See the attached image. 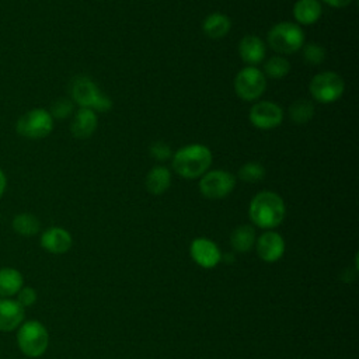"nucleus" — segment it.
Instances as JSON below:
<instances>
[{"mask_svg": "<svg viewBox=\"0 0 359 359\" xmlns=\"http://www.w3.org/2000/svg\"><path fill=\"white\" fill-rule=\"evenodd\" d=\"M213 161L212 150L202 143H191L172 153L171 165L175 174L185 180L201 178L210 170Z\"/></svg>", "mask_w": 359, "mask_h": 359, "instance_id": "nucleus-1", "label": "nucleus"}, {"mask_svg": "<svg viewBox=\"0 0 359 359\" xmlns=\"http://www.w3.org/2000/svg\"><path fill=\"white\" fill-rule=\"evenodd\" d=\"M286 215L282 196L273 191H261L252 196L248 206V216L254 226L272 230L278 227Z\"/></svg>", "mask_w": 359, "mask_h": 359, "instance_id": "nucleus-2", "label": "nucleus"}, {"mask_svg": "<svg viewBox=\"0 0 359 359\" xmlns=\"http://www.w3.org/2000/svg\"><path fill=\"white\" fill-rule=\"evenodd\" d=\"M304 31L292 21H280L272 25L266 34V45L278 55H292L304 45Z\"/></svg>", "mask_w": 359, "mask_h": 359, "instance_id": "nucleus-3", "label": "nucleus"}, {"mask_svg": "<svg viewBox=\"0 0 359 359\" xmlns=\"http://www.w3.org/2000/svg\"><path fill=\"white\" fill-rule=\"evenodd\" d=\"M70 94L80 108H88L95 112H108L112 109V101L98 86L87 76H77L70 84Z\"/></svg>", "mask_w": 359, "mask_h": 359, "instance_id": "nucleus-4", "label": "nucleus"}, {"mask_svg": "<svg viewBox=\"0 0 359 359\" xmlns=\"http://www.w3.org/2000/svg\"><path fill=\"white\" fill-rule=\"evenodd\" d=\"M17 345L25 356L31 359L39 358L49 346V332L38 320L24 321L17 328Z\"/></svg>", "mask_w": 359, "mask_h": 359, "instance_id": "nucleus-5", "label": "nucleus"}, {"mask_svg": "<svg viewBox=\"0 0 359 359\" xmlns=\"http://www.w3.org/2000/svg\"><path fill=\"white\" fill-rule=\"evenodd\" d=\"M345 91L344 79L332 70L320 72L311 77L309 93L320 104H332L338 101Z\"/></svg>", "mask_w": 359, "mask_h": 359, "instance_id": "nucleus-6", "label": "nucleus"}, {"mask_svg": "<svg viewBox=\"0 0 359 359\" xmlns=\"http://www.w3.org/2000/svg\"><path fill=\"white\" fill-rule=\"evenodd\" d=\"M55 119L45 108H32L22 114L15 122V130L22 137L38 140L50 135Z\"/></svg>", "mask_w": 359, "mask_h": 359, "instance_id": "nucleus-7", "label": "nucleus"}, {"mask_svg": "<svg viewBox=\"0 0 359 359\" xmlns=\"http://www.w3.org/2000/svg\"><path fill=\"white\" fill-rule=\"evenodd\" d=\"M266 90V77L258 66H244L234 77V91L243 101H258Z\"/></svg>", "mask_w": 359, "mask_h": 359, "instance_id": "nucleus-8", "label": "nucleus"}, {"mask_svg": "<svg viewBox=\"0 0 359 359\" xmlns=\"http://www.w3.org/2000/svg\"><path fill=\"white\" fill-rule=\"evenodd\" d=\"M198 188L201 195L206 199H223L236 188V177L227 170H209L199 178Z\"/></svg>", "mask_w": 359, "mask_h": 359, "instance_id": "nucleus-9", "label": "nucleus"}, {"mask_svg": "<svg viewBox=\"0 0 359 359\" xmlns=\"http://www.w3.org/2000/svg\"><path fill=\"white\" fill-rule=\"evenodd\" d=\"M251 125L259 130H271L283 122V109L279 104L268 100H258L248 111Z\"/></svg>", "mask_w": 359, "mask_h": 359, "instance_id": "nucleus-10", "label": "nucleus"}, {"mask_svg": "<svg viewBox=\"0 0 359 359\" xmlns=\"http://www.w3.org/2000/svg\"><path fill=\"white\" fill-rule=\"evenodd\" d=\"M189 254L196 265L206 269L215 268L222 261V252L217 244L205 237H198L191 243Z\"/></svg>", "mask_w": 359, "mask_h": 359, "instance_id": "nucleus-11", "label": "nucleus"}, {"mask_svg": "<svg viewBox=\"0 0 359 359\" xmlns=\"http://www.w3.org/2000/svg\"><path fill=\"white\" fill-rule=\"evenodd\" d=\"M285 240L283 237L273 231L266 230L255 240V250L258 257L265 262H276L285 254Z\"/></svg>", "mask_w": 359, "mask_h": 359, "instance_id": "nucleus-12", "label": "nucleus"}, {"mask_svg": "<svg viewBox=\"0 0 359 359\" xmlns=\"http://www.w3.org/2000/svg\"><path fill=\"white\" fill-rule=\"evenodd\" d=\"M238 55L245 66H258L266 57V43L258 35H244L238 42Z\"/></svg>", "mask_w": 359, "mask_h": 359, "instance_id": "nucleus-13", "label": "nucleus"}, {"mask_svg": "<svg viewBox=\"0 0 359 359\" xmlns=\"http://www.w3.org/2000/svg\"><path fill=\"white\" fill-rule=\"evenodd\" d=\"M41 247L50 254H65L73 245L72 234L59 226H52L42 231L39 238Z\"/></svg>", "mask_w": 359, "mask_h": 359, "instance_id": "nucleus-14", "label": "nucleus"}, {"mask_svg": "<svg viewBox=\"0 0 359 359\" xmlns=\"http://www.w3.org/2000/svg\"><path fill=\"white\" fill-rule=\"evenodd\" d=\"M25 318V309L11 297H0V331L17 330Z\"/></svg>", "mask_w": 359, "mask_h": 359, "instance_id": "nucleus-15", "label": "nucleus"}, {"mask_svg": "<svg viewBox=\"0 0 359 359\" xmlns=\"http://www.w3.org/2000/svg\"><path fill=\"white\" fill-rule=\"evenodd\" d=\"M98 126L97 112L88 108H79L73 114V119L70 122V132L76 139L84 140L94 135Z\"/></svg>", "mask_w": 359, "mask_h": 359, "instance_id": "nucleus-16", "label": "nucleus"}, {"mask_svg": "<svg viewBox=\"0 0 359 359\" xmlns=\"http://www.w3.org/2000/svg\"><path fill=\"white\" fill-rule=\"evenodd\" d=\"M292 13L297 25H311L321 18L323 4L320 0H297Z\"/></svg>", "mask_w": 359, "mask_h": 359, "instance_id": "nucleus-17", "label": "nucleus"}, {"mask_svg": "<svg viewBox=\"0 0 359 359\" xmlns=\"http://www.w3.org/2000/svg\"><path fill=\"white\" fill-rule=\"evenodd\" d=\"M230 29H231V21L229 15L219 11L208 14L202 22L203 34L213 41H219L224 38L230 32Z\"/></svg>", "mask_w": 359, "mask_h": 359, "instance_id": "nucleus-18", "label": "nucleus"}, {"mask_svg": "<svg viewBox=\"0 0 359 359\" xmlns=\"http://www.w3.org/2000/svg\"><path fill=\"white\" fill-rule=\"evenodd\" d=\"M171 171L165 165H154L144 178V185L146 189L151 195H163L171 185Z\"/></svg>", "mask_w": 359, "mask_h": 359, "instance_id": "nucleus-19", "label": "nucleus"}, {"mask_svg": "<svg viewBox=\"0 0 359 359\" xmlns=\"http://www.w3.org/2000/svg\"><path fill=\"white\" fill-rule=\"evenodd\" d=\"M24 286L22 273L13 266L0 268V297H13Z\"/></svg>", "mask_w": 359, "mask_h": 359, "instance_id": "nucleus-20", "label": "nucleus"}, {"mask_svg": "<svg viewBox=\"0 0 359 359\" xmlns=\"http://www.w3.org/2000/svg\"><path fill=\"white\" fill-rule=\"evenodd\" d=\"M257 233L254 226L241 224L236 227L230 234V245L237 252H247L255 245Z\"/></svg>", "mask_w": 359, "mask_h": 359, "instance_id": "nucleus-21", "label": "nucleus"}, {"mask_svg": "<svg viewBox=\"0 0 359 359\" xmlns=\"http://www.w3.org/2000/svg\"><path fill=\"white\" fill-rule=\"evenodd\" d=\"M11 227L17 234H20L22 237H32V236L39 233L41 222L35 215L28 213V212H22V213H18L13 217Z\"/></svg>", "mask_w": 359, "mask_h": 359, "instance_id": "nucleus-22", "label": "nucleus"}, {"mask_svg": "<svg viewBox=\"0 0 359 359\" xmlns=\"http://www.w3.org/2000/svg\"><path fill=\"white\" fill-rule=\"evenodd\" d=\"M287 114H289V118L292 122H294L297 125H303L313 119V116L316 114V108L310 100L299 98L289 105Z\"/></svg>", "mask_w": 359, "mask_h": 359, "instance_id": "nucleus-23", "label": "nucleus"}, {"mask_svg": "<svg viewBox=\"0 0 359 359\" xmlns=\"http://www.w3.org/2000/svg\"><path fill=\"white\" fill-rule=\"evenodd\" d=\"M290 69H292V65L285 56L275 55L264 60L262 73L265 74L266 79L269 77V79L278 80V79L286 77L290 73Z\"/></svg>", "mask_w": 359, "mask_h": 359, "instance_id": "nucleus-24", "label": "nucleus"}, {"mask_svg": "<svg viewBox=\"0 0 359 359\" xmlns=\"http://www.w3.org/2000/svg\"><path fill=\"white\" fill-rule=\"evenodd\" d=\"M265 167L258 163V161H247L244 163L240 168H238V172H237V177L244 181V182H248V184H255V182H259L265 178Z\"/></svg>", "mask_w": 359, "mask_h": 359, "instance_id": "nucleus-25", "label": "nucleus"}, {"mask_svg": "<svg viewBox=\"0 0 359 359\" xmlns=\"http://www.w3.org/2000/svg\"><path fill=\"white\" fill-rule=\"evenodd\" d=\"M300 50H302V56L306 60V63L311 65V66L321 65L327 56L325 48L320 43H314V42L304 43Z\"/></svg>", "mask_w": 359, "mask_h": 359, "instance_id": "nucleus-26", "label": "nucleus"}, {"mask_svg": "<svg viewBox=\"0 0 359 359\" xmlns=\"http://www.w3.org/2000/svg\"><path fill=\"white\" fill-rule=\"evenodd\" d=\"M74 111V105H73V101L67 100V98H59L56 100L52 107H50V115L53 119H66L69 118Z\"/></svg>", "mask_w": 359, "mask_h": 359, "instance_id": "nucleus-27", "label": "nucleus"}, {"mask_svg": "<svg viewBox=\"0 0 359 359\" xmlns=\"http://www.w3.org/2000/svg\"><path fill=\"white\" fill-rule=\"evenodd\" d=\"M149 153L150 156L156 160V161H167L168 158L172 157V150L170 147V144H167L163 140H156L150 144V149H149Z\"/></svg>", "mask_w": 359, "mask_h": 359, "instance_id": "nucleus-28", "label": "nucleus"}, {"mask_svg": "<svg viewBox=\"0 0 359 359\" xmlns=\"http://www.w3.org/2000/svg\"><path fill=\"white\" fill-rule=\"evenodd\" d=\"M17 296V302L24 307H31L36 303V299H38V294H36V290L31 286H22L20 289V292L15 294Z\"/></svg>", "mask_w": 359, "mask_h": 359, "instance_id": "nucleus-29", "label": "nucleus"}, {"mask_svg": "<svg viewBox=\"0 0 359 359\" xmlns=\"http://www.w3.org/2000/svg\"><path fill=\"white\" fill-rule=\"evenodd\" d=\"M323 3H325L327 6L332 7V8H345L348 7L353 0H321Z\"/></svg>", "mask_w": 359, "mask_h": 359, "instance_id": "nucleus-30", "label": "nucleus"}, {"mask_svg": "<svg viewBox=\"0 0 359 359\" xmlns=\"http://www.w3.org/2000/svg\"><path fill=\"white\" fill-rule=\"evenodd\" d=\"M6 188H7V177H6L4 171L0 168V199L3 198V195L6 192Z\"/></svg>", "mask_w": 359, "mask_h": 359, "instance_id": "nucleus-31", "label": "nucleus"}]
</instances>
